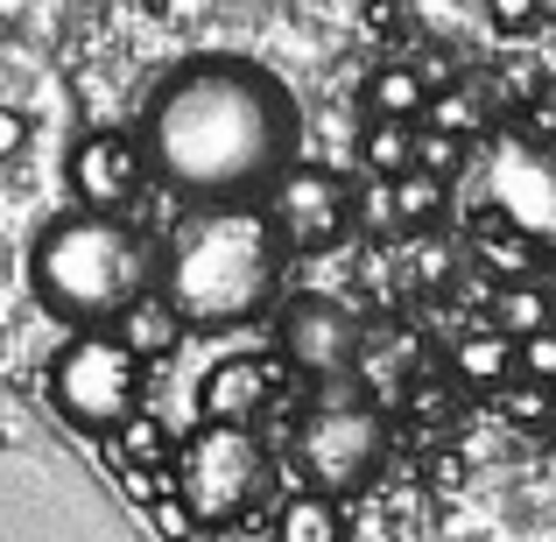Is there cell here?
Wrapping results in <instances>:
<instances>
[{"label": "cell", "instance_id": "30bf717a", "mask_svg": "<svg viewBox=\"0 0 556 542\" xmlns=\"http://www.w3.org/2000/svg\"><path fill=\"white\" fill-rule=\"evenodd\" d=\"M493 190H501V218H507V226H521L529 240L556 226V169L543 163V155H529V149L501 155Z\"/></svg>", "mask_w": 556, "mask_h": 542}, {"label": "cell", "instance_id": "ac0fdd59", "mask_svg": "<svg viewBox=\"0 0 556 542\" xmlns=\"http://www.w3.org/2000/svg\"><path fill=\"white\" fill-rule=\"evenodd\" d=\"M556 317H549V289H535V282H507L501 297H493V331L501 339H535V331H549Z\"/></svg>", "mask_w": 556, "mask_h": 542}, {"label": "cell", "instance_id": "9c48e42d", "mask_svg": "<svg viewBox=\"0 0 556 542\" xmlns=\"http://www.w3.org/2000/svg\"><path fill=\"white\" fill-rule=\"evenodd\" d=\"M71 198H78V212H121V204H135L141 177H149V155H141L135 135H121V127H92V135L71 149Z\"/></svg>", "mask_w": 556, "mask_h": 542}, {"label": "cell", "instance_id": "6da1fadb", "mask_svg": "<svg viewBox=\"0 0 556 542\" xmlns=\"http://www.w3.org/2000/svg\"><path fill=\"white\" fill-rule=\"evenodd\" d=\"M135 141L169 190L232 204L268 190L296 163L303 113L289 85L254 56H190L149 99V121Z\"/></svg>", "mask_w": 556, "mask_h": 542}, {"label": "cell", "instance_id": "484cf974", "mask_svg": "<svg viewBox=\"0 0 556 542\" xmlns=\"http://www.w3.org/2000/svg\"><path fill=\"white\" fill-rule=\"evenodd\" d=\"M28 149V121L14 106H0V163H8V155H22Z\"/></svg>", "mask_w": 556, "mask_h": 542}, {"label": "cell", "instance_id": "4fadbf2b", "mask_svg": "<svg viewBox=\"0 0 556 542\" xmlns=\"http://www.w3.org/2000/svg\"><path fill=\"white\" fill-rule=\"evenodd\" d=\"M451 366H458V380H472V388H501V380H515V339L479 325L451 345Z\"/></svg>", "mask_w": 556, "mask_h": 542}, {"label": "cell", "instance_id": "3957f363", "mask_svg": "<svg viewBox=\"0 0 556 542\" xmlns=\"http://www.w3.org/2000/svg\"><path fill=\"white\" fill-rule=\"evenodd\" d=\"M28 289L71 331H106L135 297L155 289L149 240L121 226V212H64L28 247Z\"/></svg>", "mask_w": 556, "mask_h": 542}, {"label": "cell", "instance_id": "603a6c76", "mask_svg": "<svg viewBox=\"0 0 556 542\" xmlns=\"http://www.w3.org/2000/svg\"><path fill=\"white\" fill-rule=\"evenodd\" d=\"M515 374L521 380H543V388H556V325L535 331V339H515Z\"/></svg>", "mask_w": 556, "mask_h": 542}, {"label": "cell", "instance_id": "d6986e66", "mask_svg": "<svg viewBox=\"0 0 556 542\" xmlns=\"http://www.w3.org/2000/svg\"><path fill=\"white\" fill-rule=\"evenodd\" d=\"M388 190H394V218H402V232L444 218V177H430V169H402Z\"/></svg>", "mask_w": 556, "mask_h": 542}, {"label": "cell", "instance_id": "cb8c5ba5", "mask_svg": "<svg viewBox=\"0 0 556 542\" xmlns=\"http://www.w3.org/2000/svg\"><path fill=\"white\" fill-rule=\"evenodd\" d=\"M437 121V135H451V141H465L472 135V121H479V99L472 92H444V99H430V106H422Z\"/></svg>", "mask_w": 556, "mask_h": 542}, {"label": "cell", "instance_id": "2e32d148", "mask_svg": "<svg viewBox=\"0 0 556 542\" xmlns=\"http://www.w3.org/2000/svg\"><path fill=\"white\" fill-rule=\"evenodd\" d=\"M113 451H121V465L127 472H169V458H177V437L163 430L155 416H127V423H113Z\"/></svg>", "mask_w": 556, "mask_h": 542}, {"label": "cell", "instance_id": "7c38bea8", "mask_svg": "<svg viewBox=\"0 0 556 542\" xmlns=\"http://www.w3.org/2000/svg\"><path fill=\"white\" fill-rule=\"evenodd\" d=\"M106 331H113V339H121V345H127V353H135L141 366H149V360H169V353L184 345V317L169 311V303L155 297V289H149V297H135V303H127V311L113 317Z\"/></svg>", "mask_w": 556, "mask_h": 542}, {"label": "cell", "instance_id": "ba28073f", "mask_svg": "<svg viewBox=\"0 0 556 542\" xmlns=\"http://www.w3.org/2000/svg\"><path fill=\"white\" fill-rule=\"evenodd\" d=\"M359 353H367V325H359V311L345 297L311 289V297H289L282 303V360L296 366V374L339 380V374H353V366H359Z\"/></svg>", "mask_w": 556, "mask_h": 542}, {"label": "cell", "instance_id": "8992f818", "mask_svg": "<svg viewBox=\"0 0 556 542\" xmlns=\"http://www.w3.org/2000/svg\"><path fill=\"white\" fill-rule=\"evenodd\" d=\"M388 458V423L374 416L367 402H325L303 416L296 430V465L311 487H331V493H353L367 487Z\"/></svg>", "mask_w": 556, "mask_h": 542}, {"label": "cell", "instance_id": "44dd1931", "mask_svg": "<svg viewBox=\"0 0 556 542\" xmlns=\"http://www.w3.org/2000/svg\"><path fill=\"white\" fill-rule=\"evenodd\" d=\"M388 184H394V177H367V190H353V226H359V232H380V240H394V232H402Z\"/></svg>", "mask_w": 556, "mask_h": 542}, {"label": "cell", "instance_id": "d4e9b609", "mask_svg": "<svg viewBox=\"0 0 556 542\" xmlns=\"http://www.w3.org/2000/svg\"><path fill=\"white\" fill-rule=\"evenodd\" d=\"M416 169H430V177L451 184V169H458V141H451V135H416Z\"/></svg>", "mask_w": 556, "mask_h": 542}, {"label": "cell", "instance_id": "ffe728a7", "mask_svg": "<svg viewBox=\"0 0 556 542\" xmlns=\"http://www.w3.org/2000/svg\"><path fill=\"white\" fill-rule=\"evenodd\" d=\"M479 254H486V268H493V275L521 282V275H529V261H535V240H529L521 226H507V218H501V226L479 232Z\"/></svg>", "mask_w": 556, "mask_h": 542}, {"label": "cell", "instance_id": "7402d4cb", "mask_svg": "<svg viewBox=\"0 0 556 542\" xmlns=\"http://www.w3.org/2000/svg\"><path fill=\"white\" fill-rule=\"evenodd\" d=\"M149 521H155V535H163V542H198V515H190V501H184L177 487H163L149 501Z\"/></svg>", "mask_w": 556, "mask_h": 542}, {"label": "cell", "instance_id": "83f0119b", "mask_svg": "<svg viewBox=\"0 0 556 542\" xmlns=\"http://www.w3.org/2000/svg\"><path fill=\"white\" fill-rule=\"evenodd\" d=\"M549 317H556V289H549Z\"/></svg>", "mask_w": 556, "mask_h": 542}, {"label": "cell", "instance_id": "8fae6325", "mask_svg": "<svg viewBox=\"0 0 556 542\" xmlns=\"http://www.w3.org/2000/svg\"><path fill=\"white\" fill-rule=\"evenodd\" d=\"M268 374H275L268 360H247V353L204 366V380H198V423H254L261 402H268Z\"/></svg>", "mask_w": 556, "mask_h": 542}, {"label": "cell", "instance_id": "e0dca14e", "mask_svg": "<svg viewBox=\"0 0 556 542\" xmlns=\"http://www.w3.org/2000/svg\"><path fill=\"white\" fill-rule=\"evenodd\" d=\"M359 169H367V177H402V169H416V121H367V135H359Z\"/></svg>", "mask_w": 556, "mask_h": 542}, {"label": "cell", "instance_id": "5bb4252c", "mask_svg": "<svg viewBox=\"0 0 556 542\" xmlns=\"http://www.w3.org/2000/svg\"><path fill=\"white\" fill-rule=\"evenodd\" d=\"M422 106H430V85H422V71L380 64L374 78H367V121H416Z\"/></svg>", "mask_w": 556, "mask_h": 542}, {"label": "cell", "instance_id": "277c9868", "mask_svg": "<svg viewBox=\"0 0 556 542\" xmlns=\"http://www.w3.org/2000/svg\"><path fill=\"white\" fill-rule=\"evenodd\" d=\"M261 479H268V458H261L254 430L247 423H198V437L177 458V493L190 501L198 529H226L254 507Z\"/></svg>", "mask_w": 556, "mask_h": 542}, {"label": "cell", "instance_id": "9a60e30c", "mask_svg": "<svg viewBox=\"0 0 556 542\" xmlns=\"http://www.w3.org/2000/svg\"><path fill=\"white\" fill-rule=\"evenodd\" d=\"M275 542H345V515L331 493H296L275 515Z\"/></svg>", "mask_w": 556, "mask_h": 542}, {"label": "cell", "instance_id": "5b68a950", "mask_svg": "<svg viewBox=\"0 0 556 542\" xmlns=\"http://www.w3.org/2000/svg\"><path fill=\"white\" fill-rule=\"evenodd\" d=\"M50 394H56V408H64V423L106 437L113 423H127L141 408V360L127 353L113 331H78V339L50 360Z\"/></svg>", "mask_w": 556, "mask_h": 542}, {"label": "cell", "instance_id": "4316f807", "mask_svg": "<svg viewBox=\"0 0 556 542\" xmlns=\"http://www.w3.org/2000/svg\"><path fill=\"white\" fill-rule=\"evenodd\" d=\"M493 22H501V28H529L535 22V0H493Z\"/></svg>", "mask_w": 556, "mask_h": 542}, {"label": "cell", "instance_id": "52a82bcc", "mask_svg": "<svg viewBox=\"0 0 556 542\" xmlns=\"http://www.w3.org/2000/svg\"><path fill=\"white\" fill-rule=\"evenodd\" d=\"M268 226L275 240L289 247V254H325V247H339L345 232H353V184L331 177V169L317 163H289L282 177L268 184Z\"/></svg>", "mask_w": 556, "mask_h": 542}, {"label": "cell", "instance_id": "7a4b0ae2", "mask_svg": "<svg viewBox=\"0 0 556 542\" xmlns=\"http://www.w3.org/2000/svg\"><path fill=\"white\" fill-rule=\"evenodd\" d=\"M282 268L289 247L261 204H204L163 261V303L184 317V331H232L275 303Z\"/></svg>", "mask_w": 556, "mask_h": 542}]
</instances>
